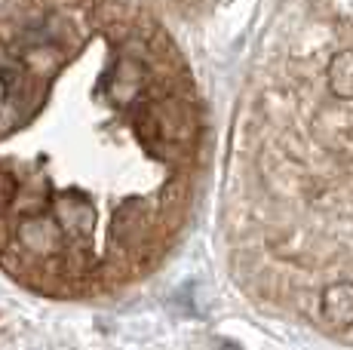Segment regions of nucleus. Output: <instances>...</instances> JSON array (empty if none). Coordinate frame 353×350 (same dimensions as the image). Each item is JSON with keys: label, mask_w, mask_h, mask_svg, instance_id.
Returning a JSON list of instances; mask_svg holds the SVG:
<instances>
[{"label": "nucleus", "mask_w": 353, "mask_h": 350, "mask_svg": "<svg viewBox=\"0 0 353 350\" xmlns=\"http://www.w3.org/2000/svg\"><path fill=\"white\" fill-rule=\"evenodd\" d=\"M219 350H240L234 341H219Z\"/></svg>", "instance_id": "7ed1b4c3"}, {"label": "nucleus", "mask_w": 353, "mask_h": 350, "mask_svg": "<svg viewBox=\"0 0 353 350\" xmlns=\"http://www.w3.org/2000/svg\"><path fill=\"white\" fill-rule=\"evenodd\" d=\"M329 86L335 96L353 99V50H344L329 65Z\"/></svg>", "instance_id": "f03ea898"}, {"label": "nucleus", "mask_w": 353, "mask_h": 350, "mask_svg": "<svg viewBox=\"0 0 353 350\" xmlns=\"http://www.w3.org/2000/svg\"><path fill=\"white\" fill-rule=\"evenodd\" d=\"M323 316L332 326H353V282H338L323 292Z\"/></svg>", "instance_id": "f257e3e1"}]
</instances>
